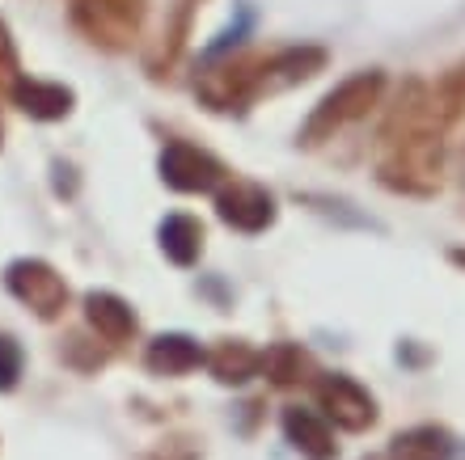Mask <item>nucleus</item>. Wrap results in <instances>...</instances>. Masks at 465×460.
<instances>
[{"instance_id": "1", "label": "nucleus", "mask_w": 465, "mask_h": 460, "mask_svg": "<svg viewBox=\"0 0 465 460\" xmlns=\"http://www.w3.org/2000/svg\"><path fill=\"white\" fill-rule=\"evenodd\" d=\"M381 93H385V73H381V68H364V73L347 76L343 85H334L331 93L313 106V114H309L305 127H301V144H322V140H331L334 132H343L351 122L368 119V110L381 102Z\"/></svg>"}, {"instance_id": "2", "label": "nucleus", "mask_w": 465, "mask_h": 460, "mask_svg": "<svg viewBox=\"0 0 465 460\" xmlns=\"http://www.w3.org/2000/svg\"><path fill=\"white\" fill-rule=\"evenodd\" d=\"M148 17L144 0H73L68 22L85 43L102 51H127Z\"/></svg>"}, {"instance_id": "3", "label": "nucleus", "mask_w": 465, "mask_h": 460, "mask_svg": "<svg viewBox=\"0 0 465 460\" xmlns=\"http://www.w3.org/2000/svg\"><path fill=\"white\" fill-rule=\"evenodd\" d=\"M5 288L13 300H22L38 321H55L68 308L73 291L64 283V275L43 258H13L5 267Z\"/></svg>"}, {"instance_id": "4", "label": "nucleus", "mask_w": 465, "mask_h": 460, "mask_svg": "<svg viewBox=\"0 0 465 460\" xmlns=\"http://www.w3.org/2000/svg\"><path fill=\"white\" fill-rule=\"evenodd\" d=\"M157 170H161V182L183 194L221 191L224 178H229V170L212 157L208 148H195V144H186V140H170V144L161 148Z\"/></svg>"}, {"instance_id": "5", "label": "nucleus", "mask_w": 465, "mask_h": 460, "mask_svg": "<svg viewBox=\"0 0 465 460\" xmlns=\"http://www.w3.org/2000/svg\"><path fill=\"white\" fill-rule=\"evenodd\" d=\"M318 401H322V418L343 431H368L377 423V401L368 388H360L351 376H326L318 385Z\"/></svg>"}, {"instance_id": "6", "label": "nucleus", "mask_w": 465, "mask_h": 460, "mask_svg": "<svg viewBox=\"0 0 465 460\" xmlns=\"http://www.w3.org/2000/svg\"><path fill=\"white\" fill-rule=\"evenodd\" d=\"M216 216L237 232H262L275 224V199L258 182H232L216 191Z\"/></svg>"}, {"instance_id": "7", "label": "nucleus", "mask_w": 465, "mask_h": 460, "mask_svg": "<svg viewBox=\"0 0 465 460\" xmlns=\"http://www.w3.org/2000/svg\"><path fill=\"white\" fill-rule=\"evenodd\" d=\"M195 93L212 110H242L258 97V60H229L212 68L203 73V81H195Z\"/></svg>"}, {"instance_id": "8", "label": "nucleus", "mask_w": 465, "mask_h": 460, "mask_svg": "<svg viewBox=\"0 0 465 460\" xmlns=\"http://www.w3.org/2000/svg\"><path fill=\"white\" fill-rule=\"evenodd\" d=\"M326 68V51L322 47H283L267 60H258V93H280V89H292L309 76H318Z\"/></svg>"}, {"instance_id": "9", "label": "nucleus", "mask_w": 465, "mask_h": 460, "mask_svg": "<svg viewBox=\"0 0 465 460\" xmlns=\"http://www.w3.org/2000/svg\"><path fill=\"white\" fill-rule=\"evenodd\" d=\"M9 97L22 114H30V119H38V122H60V119H68L76 106V93L68 85H60V81H38V76H17V85L9 89Z\"/></svg>"}, {"instance_id": "10", "label": "nucleus", "mask_w": 465, "mask_h": 460, "mask_svg": "<svg viewBox=\"0 0 465 460\" xmlns=\"http://www.w3.org/2000/svg\"><path fill=\"white\" fill-rule=\"evenodd\" d=\"M85 321H89V329H94L102 342H111V347L132 342L135 329H140L135 308L123 300V296H114V291H89L85 296Z\"/></svg>"}, {"instance_id": "11", "label": "nucleus", "mask_w": 465, "mask_h": 460, "mask_svg": "<svg viewBox=\"0 0 465 460\" xmlns=\"http://www.w3.org/2000/svg\"><path fill=\"white\" fill-rule=\"evenodd\" d=\"M283 436L305 460H334L339 456V444H334L331 423L322 418L318 410H305V406H288L283 410Z\"/></svg>"}, {"instance_id": "12", "label": "nucleus", "mask_w": 465, "mask_h": 460, "mask_svg": "<svg viewBox=\"0 0 465 460\" xmlns=\"http://www.w3.org/2000/svg\"><path fill=\"white\" fill-rule=\"evenodd\" d=\"M203 0H173L170 5V17L161 25V38L157 47L148 51V73L153 76H165L178 64V55L186 51V38H191V25H195V13Z\"/></svg>"}, {"instance_id": "13", "label": "nucleus", "mask_w": 465, "mask_h": 460, "mask_svg": "<svg viewBox=\"0 0 465 460\" xmlns=\"http://www.w3.org/2000/svg\"><path fill=\"white\" fill-rule=\"evenodd\" d=\"M203 359H208V351L191 334H161V338L148 342L144 351V367L153 376H186L195 372Z\"/></svg>"}, {"instance_id": "14", "label": "nucleus", "mask_w": 465, "mask_h": 460, "mask_svg": "<svg viewBox=\"0 0 465 460\" xmlns=\"http://www.w3.org/2000/svg\"><path fill=\"white\" fill-rule=\"evenodd\" d=\"M203 364H208V372L216 376L221 385H245L250 376L262 372V351H254V347L242 338H224L212 347Z\"/></svg>"}, {"instance_id": "15", "label": "nucleus", "mask_w": 465, "mask_h": 460, "mask_svg": "<svg viewBox=\"0 0 465 460\" xmlns=\"http://www.w3.org/2000/svg\"><path fill=\"white\" fill-rule=\"evenodd\" d=\"M161 254L170 258L173 267H191L199 254H203V229H199L195 216H183V211H173V216L161 220Z\"/></svg>"}, {"instance_id": "16", "label": "nucleus", "mask_w": 465, "mask_h": 460, "mask_svg": "<svg viewBox=\"0 0 465 460\" xmlns=\"http://www.w3.org/2000/svg\"><path fill=\"white\" fill-rule=\"evenodd\" d=\"M453 439L440 426H411L390 444V460H449Z\"/></svg>"}, {"instance_id": "17", "label": "nucleus", "mask_w": 465, "mask_h": 460, "mask_svg": "<svg viewBox=\"0 0 465 460\" xmlns=\"http://www.w3.org/2000/svg\"><path fill=\"white\" fill-rule=\"evenodd\" d=\"M262 372H267L271 385L292 388V385H301V380L313 372V359H309L296 342H275L271 351H262Z\"/></svg>"}, {"instance_id": "18", "label": "nucleus", "mask_w": 465, "mask_h": 460, "mask_svg": "<svg viewBox=\"0 0 465 460\" xmlns=\"http://www.w3.org/2000/svg\"><path fill=\"white\" fill-rule=\"evenodd\" d=\"M22 367H25V355H22V342L13 334H0V393H13L22 385Z\"/></svg>"}, {"instance_id": "19", "label": "nucleus", "mask_w": 465, "mask_h": 460, "mask_svg": "<svg viewBox=\"0 0 465 460\" xmlns=\"http://www.w3.org/2000/svg\"><path fill=\"white\" fill-rule=\"evenodd\" d=\"M17 68H22V64H17V43H13L9 25L0 22V89H5V93L17 85V76H22Z\"/></svg>"}, {"instance_id": "20", "label": "nucleus", "mask_w": 465, "mask_h": 460, "mask_svg": "<svg viewBox=\"0 0 465 460\" xmlns=\"http://www.w3.org/2000/svg\"><path fill=\"white\" fill-rule=\"evenodd\" d=\"M453 262H461L465 267V250H453Z\"/></svg>"}, {"instance_id": "21", "label": "nucleus", "mask_w": 465, "mask_h": 460, "mask_svg": "<svg viewBox=\"0 0 465 460\" xmlns=\"http://www.w3.org/2000/svg\"><path fill=\"white\" fill-rule=\"evenodd\" d=\"M0 140H5V122H0Z\"/></svg>"}]
</instances>
